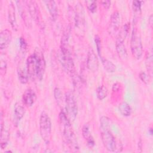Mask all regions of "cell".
<instances>
[{
	"instance_id": "cell-1",
	"label": "cell",
	"mask_w": 153,
	"mask_h": 153,
	"mask_svg": "<svg viewBox=\"0 0 153 153\" xmlns=\"http://www.w3.org/2000/svg\"><path fill=\"white\" fill-rule=\"evenodd\" d=\"M69 33V29H67L62 37L60 59L63 68L69 75L73 76L75 75V66L68 44Z\"/></svg>"
},
{
	"instance_id": "cell-2",
	"label": "cell",
	"mask_w": 153,
	"mask_h": 153,
	"mask_svg": "<svg viewBox=\"0 0 153 153\" xmlns=\"http://www.w3.org/2000/svg\"><path fill=\"white\" fill-rule=\"evenodd\" d=\"M59 120L62 128V132L65 139L70 149L74 152L78 151L79 147L76 138L72 129L71 121L69 119L66 113L62 111L59 114Z\"/></svg>"
},
{
	"instance_id": "cell-3",
	"label": "cell",
	"mask_w": 153,
	"mask_h": 153,
	"mask_svg": "<svg viewBox=\"0 0 153 153\" xmlns=\"http://www.w3.org/2000/svg\"><path fill=\"white\" fill-rule=\"evenodd\" d=\"M39 131L40 135L44 141L48 143L51 138V122L48 114L43 111L42 112L39 118Z\"/></svg>"
},
{
	"instance_id": "cell-4",
	"label": "cell",
	"mask_w": 153,
	"mask_h": 153,
	"mask_svg": "<svg viewBox=\"0 0 153 153\" xmlns=\"http://www.w3.org/2000/svg\"><path fill=\"white\" fill-rule=\"evenodd\" d=\"M131 54L136 59H140L143 54V46L141 38L136 28H133L130 40Z\"/></svg>"
},
{
	"instance_id": "cell-5",
	"label": "cell",
	"mask_w": 153,
	"mask_h": 153,
	"mask_svg": "<svg viewBox=\"0 0 153 153\" xmlns=\"http://www.w3.org/2000/svg\"><path fill=\"white\" fill-rule=\"evenodd\" d=\"M102 141L105 148L111 152H120L122 149V146L117 143L111 130H103L101 133Z\"/></svg>"
},
{
	"instance_id": "cell-6",
	"label": "cell",
	"mask_w": 153,
	"mask_h": 153,
	"mask_svg": "<svg viewBox=\"0 0 153 153\" xmlns=\"http://www.w3.org/2000/svg\"><path fill=\"white\" fill-rule=\"evenodd\" d=\"M65 104L66 114L70 121H74L78 114V108L74 94L71 91L65 93Z\"/></svg>"
},
{
	"instance_id": "cell-7",
	"label": "cell",
	"mask_w": 153,
	"mask_h": 153,
	"mask_svg": "<svg viewBox=\"0 0 153 153\" xmlns=\"http://www.w3.org/2000/svg\"><path fill=\"white\" fill-rule=\"evenodd\" d=\"M75 27L78 33L84 34L85 27V19L84 8L80 3H78L75 6Z\"/></svg>"
},
{
	"instance_id": "cell-8",
	"label": "cell",
	"mask_w": 153,
	"mask_h": 153,
	"mask_svg": "<svg viewBox=\"0 0 153 153\" xmlns=\"http://www.w3.org/2000/svg\"><path fill=\"white\" fill-rule=\"evenodd\" d=\"M40 55L34 53L30 55L26 61V69L29 76L32 79L37 78L38 66Z\"/></svg>"
},
{
	"instance_id": "cell-9",
	"label": "cell",
	"mask_w": 153,
	"mask_h": 153,
	"mask_svg": "<svg viewBox=\"0 0 153 153\" xmlns=\"http://www.w3.org/2000/svg\"><path fill=\"white\" fill-rule=\"evenodd\" d=\"M121 16L119 12L115 11L111 16L108 31L109 35L114 36L120 29L121 24Z\"/></svg>"
},
{
	"instance_id": "cell-10",
	"label": "cell",
	"mask_w": 153,
	"mask_h": 153,
	"mask_svg": "<svg viewBox=\"0 0 153 153\" xmlns=\"http://www.w3.org/2000/svg\"><path fill=\"white\" fill-rule=\"evenodd\" d=\"M87 67L90 71L93 72H96L99 68V61L97 57L91 48L89 50L87 54Z\"/></svg>"
},
{
	"instance_id": "cell-11",
	"label": "cell",
	"mask_w": 153,
	"mask_h": 153,
	"mask_svg": "<svg viewBox=\"0 0 153 153\" xmlns=\"http://www.w3.org/2000/svg\"><path fill=\"white\" fill-rule=\"evenodd\" d=\"M124 41V39L117 37L115 41V47L119 57L123 60H126L128 57V54Z\"/></svg>"
},
{
	"instance_id": "cell-12",
	"label": "cell",
	"mask_w": 153,
	"mask_h": 153,
	"mask_svg": "<svg viewBox=\"0 0 153 153\" xmlns=\"http://www.w3.org/2000/svg\"><path fill=\"white\" fill-rule=\"evenodd\" d=\"M12 39V34L10 30L4 29L0 33V48L1 50L7 48Z\"/></svg>"
},
{
	"instance_id": "cell-13",
	"label": "cell",
	"mask_w": 153,
	"mask_h": 153,
	"mask_svg": "<svg viewBox=\"0 0 153 153\" xmlns=\"http://www.w3.org/2000/svg\"><path fill=\"white\" fill-rule=\"evenodd\" d=\"M8 21L12 27V28L17 30V24L16 18V13H15V7L13 1H10L8 5Z\"/></svg>"
},
{
	"instance_id": "cell-14",
	"label": "cell",
	"mask_w": 153,
	"mask_h": 153,
	"mask_svg": "<svg viewBox=\"0 0 153 153\" xmlns=\"http://www.w3.org/2000/svg\"><path fill=\"white\" fill-rule=\"evenodd\" d=\"M10 137L9 131L4 127V122L2 120V115H1V137H0V144L1 149H4L7 144Z\"/></svg>"
},
{
	"instance_id": "cell-15",
	"label": "cell",
	"mask_w": 153,
	"mask_h": 153,
	"mask_svg": "<svg viewBox=\"0 0 153 153\" xmlns=\"http://www.w3.org/2000/svg\"><path fill=\"white\" fill-rule=\"evenodd\" d=\"M36 99L35 93L32 89H27L23 94V101L27 106H31Z\"/></svg>"
},
{
	"instance_id": "cell-16",
	"label": "cell",
	"mask_w": 153,
	"mask_h": 153,
	"mask_svg": "<svg viewBox=\"0 0 153 153\" xmlns=\"http://www.w3.org/2000/svg\"><path fill=\"white\" fill-rule=\"evenodd\" d=\"M26 5L28 11L30 14V16L34 19L35 20H39V10L36 4L35 1H26Z\"/></svg>"
},
{
	"instance_id": "cell-17",
	"label": "cell",
	"mask_w": 153,
	"mask_h": 153,
	"mask_svg": "<svg viewBox=\"0 0 153 153\" xmlns=\"http://www.w3.org/2000/svg\"><path fill=\"white\" fill-rule=\"evenodd\" d=\"M82 134L84 138L87 141V144L88 146L90 148H93L95 145V142L93 136L91 134V133L89 130V127L86 124L84 125V126L82 127Z\"/></svg>"
},
{
	"instance_id": "cell-18",
	"label": "cell",
	"mask_w": 153,
	"mask_h": 153,
	"mask_svg": "<svg viewBox=\"0 0 153 153\" xmlns=\"http://www.w3.org/2000/svg\"><path fill=\"white\" fill-rule=\"evenodd\" d=\"M44 3L50 13L52 20H56L58 17V9L56 2L54 1H45Z\"/></svg>"
},
{
	"instance_id": "cell-19",
	"label": "cell",
	"mask_w": 153,
	"mask_h": 153,
	"mask_svg": "<svg viewBox=\"0 0 153 153\" xmlns=\"http://www.w3.org/2000/svg\"><path fill=\"white\" fill-rule=\"evenodd\" d=\"M25 114V109L24 107L19 103H16L14 106V123L17 124L18 123L23 117Z\"/></svg>"
},
{
	"instance_id": "cell-20",
	"label": "cell",
	"mask_w": 153,
	"mask_h": 153,
	"mask_svg": "<svg viewBox=\"0 0 153 153\" xmlns=\"http://www.w3.org/2000/svg\"><path fill=\"white\" fill-rule=\"evenodd\" d=\"M45 69V62L44 59L43 55L41 54L39 57V63L38 66V72H37V78H38L39 80H41L43 78Z\"/></svg>"
},
{
	"instance_id": "cell-21",
	"label": "cell",
	"mask_w": 153,
	"mask_h": 153,
	"mask_svg": "<svg viewBox=\"0 0 153 153\" xmlns=\"http://www.w3.org/2000/svg\"><path fill=\"white\" fill-rule=\"evenodd\" d=\"M119 111L120 113L125 117H128L130 115L131 113V108L130 106L126 102H121L119 105Z\"/></svg>"
},
{
	"instance_id": "cell-22",
	"label": "cell",
	"mask_w": 153,
	"mask_h": 153,
	"mask_svg": "<svg viewBox=\"0 0 153 153\" xmlns=\"http://www.w3.org/2000/svg\"><path fill=\"white\" fill-rule=\"evenodd\" d=\"M100 58H101L102 63L103 66V68L107 72L112 73L115 71L116 66L112 62L105 58H102V57H100Z\"/></svg>"
},
{
	"instance_id": "cell-23",
	"label": "cell",
	"mask_w": 153,
	"mask_h": 153,
	"mask_svg": "<svg viewBox=\"0 0 153 153\" xmlns=\"http://www.w3.org/2000/svg\"><path fill=\"white\" fill-rule=\"evenodd\" d=\"M100 124L102 130H111L112 121L108 117L102 116L100 119Z\"/></svg>"
},
{
	"instance_id": "cell-24",
	"label": "cell",
	"mask_w": 153,
	"mask_h": 153,
	"mask_svg": "<svg viewBox=\"0 0 153 153\" xmlns=\"http://www.w3.org/2000/svg\"><path fill=\"white\" fill-rule=\"evenodd\" d=\"M18 78L19 81L22 84H26L27 82L29 79V74L27 73V69L25 70L23 69H19L17 72Z\"/></svg>"
},
{
	"instance_id": "cell-25",
	"label": "cell",
	"mask_w": 153,
	"mask_h": 153,
	"mask_svg": "<svg viewBox=\"0 0 153 153\" xmlns=\"http://www.w3.org/2000/svg\"><path fill=\"white\" fill-rule=\"evenodd\" d=\"M108 93V89L105 86H104V85L99 86L96 90L97 97L99 100H102L104 99L107 96Z\"/></svg>"
},
{
	"instance_id": "cell-26",
	"label": "cell",
	"mask_w": 153,
	"mask_h": 153,
	"mask_svg": "<svg viewBox=\"0 0 153 153\" xmlns=\"http://www.w3.org/2000/svg\"><path fill=\"white\" fill-rule=\"evenodd\" d=\"M133 10L134 13V20L139 17L141 11V1H134L133 2Z\"/></svg>"
},
{
	"instance_id": "cell-27",
	"label": "cell",
	"mask_w": 153,
	"mask_h": 153,
	"mask_svg": "<svg viewBox=\"0 0 153 153\" xmlns=\"http://www.w3.org/2000/svg\"><path fill=\"white\" fill-rule=\"evenodd\" d=\"M54 97L58 103H60V102H62V99H63L62 96L63 95H62V93L61 90H60V88H59L57 87L54 88Z\"/></svg>"
},
{
	"instance_id": "cell-28",
	"label": "cell",
	"mask_w": 153,
	"mask_h": 153,
	"mask_svg": "<svg viewBox=\"0 0 153 153\" xmlns=\"http://www.w3.org/2000/svg\"><path fill=\"white\" fill-rule=\"evenodd\" d=\"M86 4H87V8L89 10V11L91 13H94L96 11L97 9V3L94 1H86Z\"/></svg>"
},
{
	"instance_id": "cell-29",
	"label": "cell",
	"mask_w": 153,
	"mask_h": 153,
	"mask_svg": "<svg viewBox=\"0 0 153 153\" xmlns=\"http://www.w3.org/2000/svg\"><path fill=\"white\" fill-rule=\"evenodd\" d=\"M94 41H95V43H96L97 53H98L99 56L101 57V48H102L101 40L100 39V37L98 35H95Z\"/></svg>"
},
{
	"instance_id": "cell-30",
	"label": "cell",
	"mask_w": 153,
	"mask_h": 153,
	"mask_svg": "<svg viewBox=\"0 0 153 153\" xmlns=\"http://www.w3.org/2000/svg\"><path fill=\"white\" fill-rule=\"evenodd\" d=\"M152 55H148L146 58V66L147 68V69L150 71V72H152Z\"/></svg>"
},
{
	"instance_id": "cell-31",
	"label": "cell",
	"mask_w": 153,
	"mask_h": 153,
	"mask_svg": "<svg viewBox=\"0 0 153 153\" xmlns=\"http://www.w3.org/2000/svg\"><path fill=\"white\" fill-rule=\"evenodd\" d=\"M139 78L142 80V81L144 83H145L146 84H148L149 82V80H150L149 75H148L147 74H146L144 72H141L139 74Z\"/></svg>"
},
{
	"instance_id": "cell-32",
	"label": "cell",
	"mask_w": 153,
	"mask_h": 153,
	"mask_svg": "<svg viewBox=\"0 0 153 153\" xmlns=\"http://www.w3.org/2000/svg\"><path fill=\"white\" fill-rule=\"evenodd\" d=\"M7 63L4 60H1V65H0V70H1V75L4 76L7 71Z\"/></svg>"
},
{
	"instance_id": "cell-33",
	"label": "cell",
	"mask_w": 153,
	"mask_h": 153,
	"mask_svg": "<svg viewBox=\"0 0 153 153\" xmlns=\"http://www.w3.org/2000/svg\"><path fill=\"white\" fill-rule=\"evenodd\" d=\"M20 47L21 50L23 51H25V50L26 48V43L23 38H20Z\"/></svg>"
},
{
	"instance_id": "cell-34",
	"label": "cell",
	"mask_w": 153,
	"mask_h": 153,
	"mask_svg": "<svg viewBox=\"0 0 153 153\" xmlns=\"http://www.w3.org/2000/svg\"><path fill=\"white\" fill-rule=\"evenodd\" d=\"M101 4L105 8L108 9L111 6V2L110 1H101Z\"/></svg>"
},
{
	"instance_id": "cell-35",
	"label": "cell",
	"mask_w": 153,
	"mask_h": 153,
	"mask_svg": "<svg viewBox=\"0 0 153 153\" xmlns=\"http://www.w3.org/2000/svg\"><path fill=\"white\" fill-rule=\"evenodd\" d=\"M149 132H150V134H152V129L150 128L149 129Z\"/></svg>"
}]
</instances>
